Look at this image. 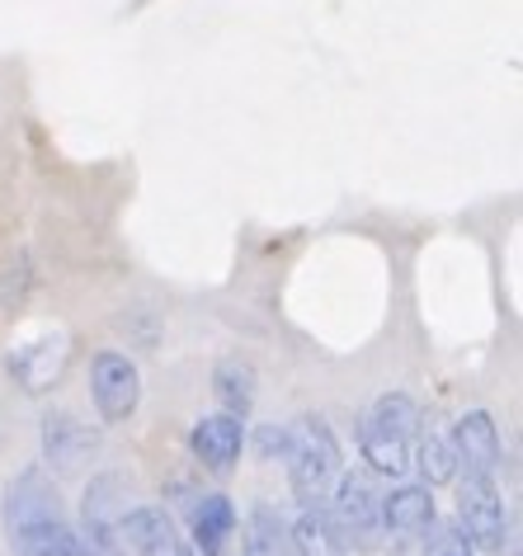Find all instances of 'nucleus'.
Instances as JSON below:
<instances>
[{
  "label": "nucleus",
  "instance_id": "obj_1",
  "mask_svg": "<svg viewBox=\"0 0 523 556\" xmlns=\"http://www.w3.org/2000/svg\"><path fill=\"white\" fill-rule=\"evenodd\" d=\"M10 542L20 556H94L90 542L62 519L48 471L29 467L10 485Z\"/></svg>",
  "mask_w": 523,
  "mask_h": 556
},
{
  "label": "nucleus",
  "instance_id": "obj_2",
  "mask_svg": "<svg viewBox=\"0 0 523 556\" xmlns=\"http://www.w3.org/2000/svg\"><path fill=\"white\" fill-rule=\"evenodd\" d=\"M416 425H420V406L406 392L378 396L373 410L363 415V429H359L363 463L373 471H382V477H401V471L410 467V439H416Z\"/></svg>",
  "mask_w": 523,
  "mask_h": 556
},
{
  "label": "nucleus",
  "instance_id": "obj_3",
  "mask_svg": "<svg viewBox=\"0 0 523 556\" xmlns=\"http://www.w3.org/2000/svg\"><path fill=\"white\" fill-rule=\"evenodd\" d=\"M283 463H288V477H293V495L302 505L326 500V491L340 477V443L321 415H307V420L293 425V448H288Z\"/></svg>",
  "mask_w": 523,
  "mask_h": 556
},
{
  "label": "nucleus",
  "instance_id": "obj_4",
  "mask_svg": "<svg viewBox=\"0 0 523 556\" xmlns=\"http://www.w3.org/2000/svg\"><path fill=\"white\" fill-rule=\"evenodd\" d=\"M330 519H335L344 542L359 547V552H378L382 538H387V528H382V495L363 471H340L335 477V505H330Z\"/></svg>",
  "mask_w": 523,
  "mask_h": 556
},
{
  "label": "nucleus",
  "instance_id": "obj_5",
  "mask_svg": "<svg viewBox=\"0 0 523 556\" xmlns=\"http://www.w3.org/2000/svg\"><path fill=\"white\" fill-rule=\"evenodd\" d=\"M458 523H462V533L472 538V547L505 552L509 514H505L500 485H495L490 471H467L462 477V485H458Z\"/></svg>",
  "mask_w": 523,
  "mask_h": 556
},
{
  "label": "nucleus",
  "instance_id": "obj_6",
  "mask_svg": "<svg viewBox=\"0 0 523 556\" xmlns=\"http://www.w3.org/2000/svg\"><path fill=\"white\" fill-rule=\"evenodd\" d=\"M90 396H94V410H100L104 425H123L137 410V401H142V378H137V364L128 354H118V350L94 354V364H90Z\"/></svg>",
  "mask_w": 523,
  "mask_h": 556
},
{
  "label": "nucleus",
  "instance_id": "obj_7",
  "mask_svg": "<svg viewBox=\"0 0 523 556\" xmlns=\"http://www.w3.org/2000/svg\"><path fill=\"white\" fill-rule=\"evenodd\" d=\"M123 542L132 547V556H194L189 538L180 533V523L170 519L161 505H137L118 519Z\"/></svg>",
  "mask_w": 523,
  "mask_h": 556
},
{
  "label": "nucleus",
  "instance_id": "obj_8",
  "mask_svg": "<svg viewBox=\"0 0 523 556\" xmlns=\"http://www.w3.org/2000/svg\"><path fill=\"white\" fill-rule=\"evenodd\" d=\"M123 491L118 477H94L80 500V519H86V542L94 556H123V528L114 514V500Z\"/></svg>",
  "mask_w": 523,
  "mask_h": 556
},
{
  "label": "nucleus",
  "instance_id": "obj_9",
  "mask_svg": "<svg viewBox=\"0 0 523 556\" xmlns=\"http://www.w3.org/2000/svg\"><path fill=\"white\" fill-rule=\"evenodd\" d=\"M189 448H194V457L203 467H213V471H227L231 463L241 457L245 448V425H241V415H203V420L189 429Z\"/></svg>",
  "mask_w": 523,
  "mask_h": 556
},
{
  "label": "nucleus",
  "instance_id": "obj_10",
  "mask_svg": "<svg viewBox=\"0 0 523 556\" xmlns=\"http://www.w3.org/2000/svg\"><path fill=\"white\" fill-rule=\"evenodd\" d=\"M452 453H458V467L467 471H490L495 477V467H500V429H495V420L486 410H472V415H462L458 425H452Z\"/></svg>",
  "mask_w": 523,
  "mask_h": 556
},
{
  "label": "nucleus",
  "instance_id": "obj_11",
  "mask_svg": "<svg viewBox=\"0 0 523 556\" xmlns=\"http://www.w3.org/2000/svg\"><path fill=\"white\" fill-rule=\"evenodd\" d=\"M434 523V495L430 485H401V491L382 495V528L401 542H416Z\"/></svg>",
  "mask_w": 523,
  "mask_h": 556
},
{
  "label": "nucleus",
  "instance_id": "obj_12",
  "mask_svg": "<svg viewBox=\"0 0 523 556\" xmlns=\"http://www.w3.org/2000/svg\"><path fill=\"white\" fill-rule=\"evenodd\" d=\"M189 533H194L203 556H227V542L237 533V505L227 495H203L189 509Z\"/></svg>",
  "mask_w": 523,
  "mask_h": 556
},
{
  "label": "nucleus",
  "instance_id": "obj_13",
  "mask_svg": "<svg viewBox=\"0 0 523 556\" xmlns=\"http://www.w3.org/2000/svg\"><path fill=\"white\" fill-rule=\"evenodd\" d=\"M288 533H293L297 556H349L354 552L335 528V519H330V509H321V500H316V505H302L297 523L288 528Z\"/></svg>",
  "mask_w": 523,
  "mask_h": 556
},
{
  "label": "nucleus",
  "instance_id": "obj_14",
  "mask_svg": "<svg viewBox=\"0 0 523 556\" xmlns=\"http://www.w3.org/2000/svg\"><path fill=\"white\" fill-rule=\"evenodd\" d=\"M241 556H297L293 533H288L283 514L273 505H255L245 519V538H241Z\"/></svg>",
  "mask_w": 523,
  "mask_h": 556
},
{
  "label": "nucleus",
  "instance_id": "obj_15",
  "mask_svg": "<svg viewBox=\"0 0 523 556\" xmlns=\"http://www.w3.org/2000/svg\"><path fill=\"white\" fill-rule=\"evenodd\" d=\"M43 448H48V463L52 467H80V457L94 448V434L86 425H76L72 415H48L43 420Z\"/></svg>",
  "mask_w": 523,
  "mask_h": 556
},
{
  "label": "nucleus",
  "instance_id": "obj_16",
  "mask_svg": "<svg viewBox=\"0 0 523 556\" xmlns=\"http://www.w3.org/2000/svg\"><path fill=\"white\" fill-rule=\"evenodd\" d=\"M213 387H217V401H222L227 415H245L255 406V368L241 364V358H227V364L217 368Z\"/></svg>",
  "mask_w": 523,
  "mask_h": 556
},
{
  "label": "nucleus",
  "instance_id": "obj_17",
  "mask_svg": "<svg viewBox=\"0 0 523 556\" xmlns=\"http://www.w3.org/2000/svg\"><path fill=\"white\" fill-rule=\"evenodd\" d=\"M416 467H420L424 485H444L458 477V453H452V443L444 434H424L416 448Z\"/></svg>",
  "mask_w": 523,
  "mask_h": 556
},
{
  "label": "nucleus",
  "instance_id": "obj_18",
  "mask_svg": "<svg viewBox=\"0 0 523 556\" xmlns=\"http://www.w3.org/2000/svg\"><path fill=\"white\" fill-rule=\"evenodd\" d=\"M424 556H476V547H472V538L462 533V523L434 519L424 528Z\"/></svg>",
  "mask_w": 523,
  "mask_h": 556
},
{
  "label": "nucleus",
  "instance_id": "obj_19",
  "mask_svg": "<svg viewBox=\"0 0 523 556\" xmlns=\"http://www.w3.org/2000/svg\"><path fill=\"white\" fill-rule=\"evenodd\" d=\"M288 448H293V425H269L265 434H259V457H265V463L288 457Z\"/></svg>",
  "mask_w": 523,
  "mask_h": 556
},
{
  "label": "nucleus",
  "instance_id": "obj_20",
  "mask_svg": "<svg viewBox=\"0 0 523 556\" xmlns=\"http://www.w3.org/2000/svg\"><path fill=\"white\" fill-rule=\"evenodd\" d=\"M396 556H406V542H401V547H396Z\"/></svg>",
  "mask_w": 523,
  "mask_h": 556
}]
</instances>
